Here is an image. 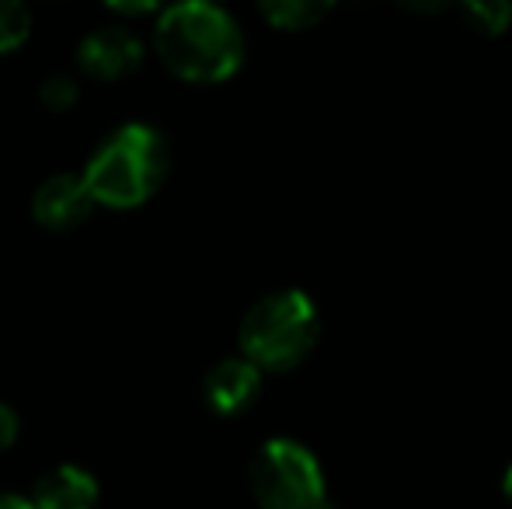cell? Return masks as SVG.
I'll use <instances>...</instances> for the list:
<instances>
[{
	"mask_svg": "<svg viewBox=\"0 0 512 509\" xmlns=\"http://www.w3.org/2000/svg\"><path fill=\"white\" fill-rule=\"evenodd\" d=\"M248 482L258 509H331L321 461L314 450L290 436H276L258 447Z\"/></svg>",
	"mask_w": 512,
	"mask_h": 509,
	"instance_id": "277c9868",
	"label": "cell"
},
{
	"mask_svg": "<svg viewBox=\"0 0 512 509\" xmlns=\"http://www.w3.org/2000/svg\"><path fill=\"white\" fill-rule=\"evenodd\" d=\"M77 98H81V88H77V81L70 74H53L46 77V81L39 84V105L49 112H67L77 105Z\"/></svg>",
	"mask_w": 512,
	"mask_h": 509,
	"instance_id": "7c38bea8",
	"label": "cell"
},
{
	"mask_svg": "<svg viewBox=\"0 0 512 509\" xmlns=\"http://www.w3.org/2000/svg\"><path fill=\"white\" fill-rule=\"evenodd\" d=\"M338 0H258V11L279 32H304L335 11Z\"/></svg>",
	"mask_w": 512,
	"mask_h": 509,
	"instance_id": "9c48e42d",
	"label": "cell"
},
{
	"mask_svg": "<svg viewBox=\"0 0 512 509\" xmlns=\"http://www.w3.org/2000/svg\"><path fill=\"white\" fill-rule=\"evenodd\" d=\"M0 509H35V503L21 496H0Z\"/></svg>",
	"mask_w": 512,
	"mask_h": 509,
	"instance_id": "2e32d148",
	"label": "cell"
},
{
	"mask_svg": "<svg viewBox=\"0 0 512 509\" xmlns=\"http://www.w3.org/2000/svg\"><path fill=\"white\" fill-rule=\"evenodd\" d=\"M321 339V314L317 304L304 290H276L265 293L244 314L241 332V356H248L265 374H286L314 353Z\"/></svg>",
	"mask_w": 512,
	"mask_h": 509,
	"instance_id": "3957f363",
	"label": "cell"
},
{
	"mask_svg": "<svg viewBox=\"0 0 512 509\" xmlns=\"http://www.w3.org/2000/svg\"><path fill=\"white\" fill-rule=\"evenodd\" d=\"M95 206H98V199H95V192H91L88 178L63 171V175L46 178V182L35 189L32 217H35V224L46 227V231L67 234V231H74V227H81L84 220L95 213Z\"/></svg>",
	"mask_w": 512,
	"mask_h": 509,
	"instance_id": "5b68a950",
	"label": "cell"
},
{
	"mask_svg": "<svg viewBox=\"0 0 512 509\" xmlns=\"http://www.w3.org/2000/svg\"><path fill=\"white\" fill-rule=\"evenodd\" d=\"M460 18L478 35L499 39L512 28V0H457Z\"/></svg>",
	"mask_w": 512,
	"mask_h": 509,
	"instance_id": "30bf717a",
	"label": "cell"
},
{
	"mask_svg": "<svg viewBox=\"0 0 512 509\" xmlns=\"http://www.w3.org/2000/svg\"><path fill=\"white\" fill-rule=\"evenodd\" d=\"M168 168L171 154L161 129L147 123H126L98 143L84 168V178H88L98 206L136 210L161 189Z\"/></svg>",
	"mask_w": 512,
	"mask_h": 509,
	"instance_id": "7a4b0ae2",
	"label": "cell"
},
{
	"mask_svg": "<svg viewBox=\"0 0 512 509\" xmlns=\"http://www.w3.org/2000/svg\"><path fill=\"white\" fill-rule=\"evenodd\" d=\"M32 35V11L25 0H0V56L21 49Z\"/></svg>",
	"mask_w": 512,
	"mask_h": 509,
	"instance_id": "8fae6325",
	"label": "cell"
},
{
	"mask_svg": "<svg viewBox=\"0 0 512 509\" xmlns=\"http://www.w3.org/2000/svg\"><path fill=\"white\" fill-rule=\"evenodd\" d=\"M398 7H405L411 14H439L446 11V7H453L457 0H394Z\"/></svg>",
	"mask_w": 512,
	"mask_h": 509,
	"instance_id": "9a60e30c",
	"label": "cell"
},
{
	"mask_svg": "<svg viewBox=\"0 0 512 509\" xmlns=\"http://www.w3.org/2000/svg\"><path fill=\"white\" fill-rule=\"evenodd\" d=\"M209 4H223V0H209Z\"/></svg>",
	"mask_w": 512,
	"mask_h": 509,
	"instance_id": "ac0fdd59",
	"label": "cell"
},
{
	"mask_svg": "<svg viewBox=\"0 0 512 509\" xmlns=\"http://www.w3.org/2000/svg\"><path fill=\"white\" fill-rule=\"evenodd\" d=\"M154 49L161 63L189 84H220L241 70V25L209 0H175L157 18Z\"/></svg>",
	"mask_w": 512,
	"mask_h": 509,
	"instance_id": "6da1fadb",
	"label": "cell"
},
{
	"mask_svg": "<svg viewBox=\"0 0 512 509\" xmlns=\"http://www.w3.org/2000/svg\"><path fill=\"white\" fill-rule=\"evenodd\" d=\"M502 492H506V499L512 503V464L506 468V475H502Z\"/></svg>",
	"mask_w": 512,
	"mask_h": 509,
	"instance_id": "e0dca14e",
	"label": "cell"
},
{
	"mask_svg": "<svg viewBox=\"0 0 512 509\" xmlns=\"http://www.w3.org/2000/svg\"><path fill=\"white\" fill-rule=\"evenodd\" d=\"M98 482L91 471L77 468V464H60V468L46 471L35 482L32 503L35 509H98Z\"/></svg>",
	"mask_w": 512,
	"mask_h": 509,
	"instance_id": "ba28073f",
	"label": "cell"
},
{
	"mask_svg": "<svg viewBox=\"0 0 512 509\" xmlns=\"http://www.w3.org/2000/svg\"><path fill=\"white\" fill-rule=\"evenodd\" d=\"M262 367L248 360V356H227L220 360L203 381V398L209 412L220 415V419H234L244 415L262 394Z\"/></svg>",
	"mask_w": 512,
	"mask_h": 509,
	"instance_id": "52a82bcc",
	"label": "cell"
},
{
	"mask_svg": "<svg viewBox=\"0 0 512 509\" xmlns=\"http://www.w3.org/2000/svg\"><path fill=\"white\" fill-rule=\"evenodd\" d=\"M18 433H21V419H18V412H14L11 405H4V401H0V454L14 447V440H18Z\"/></svg>",
	"mask_w": 512,
	"mask_h": 509,
	"instance_id": "5bb4252c",
	"label": "cell"
},
{
	"mask_svg": "<svg viewBox=\"0 0 512 509\" xmlns=\"http://www.w3.org/2000/svg\"><path fill=\"white\" fill-rule=\"evenodd\" d=\"M119 14H164L175 0H105Z\"/></svg>",
	"mask_w": 512,
	"mask_h": 509,
	"instance_id": "4fadbf2b",
	"label": "cell"
},
{
	"mask_svg": "<svg viewBox=\"0 0 512 509\" xmlns=\"http://www.w3.org/2000/svg\"><path fill=\"white\" fill-rule=\"evenodd\" d=\"M143 63V42L129 28H95L77 46V67L95 81H122Z\"/></svg>",
	"mask_w": 512,
	"mask_h": 509,
	"instance_id": "8992f818",
	"label": "cell"
}]
</instances>
